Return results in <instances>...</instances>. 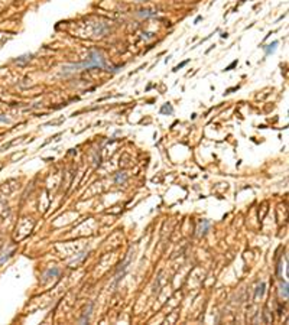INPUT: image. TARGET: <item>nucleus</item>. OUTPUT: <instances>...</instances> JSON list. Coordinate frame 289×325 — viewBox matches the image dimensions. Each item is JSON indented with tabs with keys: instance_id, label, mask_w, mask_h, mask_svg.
<instances>
[{
	"instance_id": "nucleus-1",
	"label": "nucleus",
	"mask_w": 289,
	"mask_h": 325,
	"mask_svg": "<svg viewBox=\"0 0 289 325\" xmlns=\"http://www.w3.org/2000/svg\"><path fill=\"white\" fill-rule=\"evenodd\" d=\"M93 67H96V68H109L107 64H106L104 58L101 57V54L99 51H93L91 55H90V58H88V62H83V64H75V65H68V67H64L62 70L64 72H70V71H78L81 68H84V70H88V68H93Z\"/></svg>"
},
{
	"instance_id": "nucleus-2",
	"label": "nucleus",
	"mask_w": 289,
	"mask_h": 325,
	"mask_svg": "<svg viewBox=\"0 0 289 325\" xmlns=\"http://www.w3.org/2000/svg\"><path fill=\"white\" fill-rule=\"evenodd\" d=\"M278 41H273L270 45H268V46H263V49H265V54L266 55H270V54H273V52L276 51V46H278Z\"/></svg>"
},
{
	"instance_id": "nucleus-3",
	"label": "nucleus",
	"mask_w": 289,
	"mask_h": 325,
	"mask_svg": "<svg viewBox=\"0 0 289 325\" xmlns=\"http://www.w3.org/2000/svg\"><path fill=\"white\" fill-rule=\"evenodd\" d=\"M210 228V221H207V220H204V227L203 226H200L198 227V236H204V234L207 233V230Z\"/></svg>"
},
{
	"instance_id": "nucleus-4",
	"label": "nucleus",
	"mask_w": 289,
	"mask_h": 325,
	"mask_svg": "<svg viewBox=\"0 0 289 325\" xmlns=\"http://www.w3.org/2000/svg\"><path fill=\"white\" fill-rule=\"evenodd\" d=\"M281 293H282V296L285 299H288V283L286 282L281 285Z\"/></svg>"
},
{
	"instance_id": "nucleus-5",
	"label": "nucleus",
	"mask_w": 289,
	"mask_h": 325,
	"mask_svg": "<svg viewBox=\"0 0 289 325\" xmlns=\"http://www.w3.org/2000/svg\"><path fill=\"white\" fill-rule=\"evenodd\" d=\"M161 113H162V114H164V113H169V114H172V113H174V109H172L171 104H165L164 107L161 109Z\"/></svg>"
},
{
	"instance_id": "nucleus-6",
	"label": "nucleus",
	"mask_w": 289,
	"mask_h": 325,
	"mask_svg": "<svg viewBox=\"0 0 289 325\" xmlns=\"http://www.w3.org/2000/svg\"><path fill=\"white\" fill-rule=\"evenodd\" d=\"M125 179H126V174H125V172H122V175H119L117 178L114 179V181H116V182H117V184H119V182H120V181H125Z\"/></svg>"
},
{
	"instance_id": "nucleus-7",
	"label": "nucleus",
	"mask_w": 289,
	"mask_h": 325,
	"mask_svg": "<svg viewBox=\"0 0 289 325\" xmlns=\"http://www.w3.org/2000/svg\"><path fill=\"white\" fill-rule=\"evenodd\" d=\"M187 64H188V59H187V61H184L182 64H179L178 67H175V68H174V71H178L179 68H182V67H184V65H187Z\"/></svg>"
},
{
	"instance_id": "nucleus-8",
	"label": "nucleus",
	"mask_w": 289,
	"mask_h": 325,
	"mask_svg": "<svg viewBox=\"0 0 289 325\" xmlns=\"http://www.w3.org/2000/svg\"><path fill=\"white\" fill-rule=\"evenodd\" d=\"M236 65H237V61H234L233 64H230V65H229V67H227V68H226V71H230L231 68H233V67H236Z\"/></svg>"
},
{
	"instance_id": "nucleus-9",
	"label": "nucleus",
	"mask_w": 289,
	"mask_h": 325,
	"mask_svg": "<svg viewBox=\"0 0 289 325\" xmlns=\"http://www.w3.org/2000/svg\"><path fill=\"white\" fill-rule=\"evenodd\" d=\"M0 122H9V120H7V117H6V116L0 114Z\"/></svg>"
}]
</instances>
